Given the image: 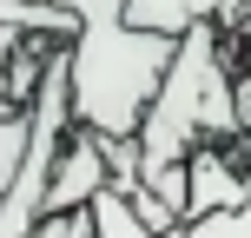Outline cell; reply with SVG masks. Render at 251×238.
<instances>
[{"label":"cell","mask_w":251,"mask_h":238,"mask_svg":"<svg viewBox=\"0 0 251 238\" xmlns=\"http://www.w3.org/2000/svg\"><path fill=\"white\" fill-rule=\"evenodd\" d=\"M245 119L231 100V40L218 20L192 26L172 47V66L159 79V100L146 106L139 126V172H165V165H185L199 146H238Z\"/></svg>","instance_id":"1"},{"label":"cell","mask_w":251,"mask_h":238,"mask_svg":"<svg viewBox=\"0 0 251 238\" xmlns=\"http://www.w3.org/2000/svg\"><path fill=\"white\" fill-rule=\"evenodd\" d=\"M178 40H159L132 26L126 13H100L79 20L66 40V93H73V126L100 139H132L146 126V106L159 100V79L172 66Z\"/></svg>","instance_id":"2"},{"label":"cell","mask_w":251,"mask_h":238,"mask_svg":"<svg viewBox=\"0 0 251 238\" xmlns=\"http://www.w3.org/2000/svg\"><path fill=\"white\" fill-rule=\"evenodd\" d=\"M245 159H251V139H238V146H199L192 152L185 159V218L245 205Z\"/></svg>","instance_id":"3"},{"label":"cell","mask_w":251,"mask_h":238,"mask_svg":"<svg viewBox=\"0 0 251 238\" xmlns=\"http://www.w3.org/2000/svg\"><path fill=\"white\" fill-rule=\"evenodd\" d=\"M113 185V165H106V139L73 126L60 146V165H53V185H47V212H86L100 192Z\"/></svg>","instance_id":"4"},{"label":"cell","mask_w":251,"mask_h":238,"mask_svg":"<svg viewBox=\"0 0 251 238\" xmlns=\"http://www.w3.org/2000/svg\"><path fill=\"white\" fill-rule=\"evenodd\" d=\"M225 7L231 0H126V20L146 26V33H159V40H185L192 26L218 20Z\"/></svg>","instance_id":"5"},{"label":"cell","mask_w":251,"mask_h":238,"mask_svg":"<svg viewBox=\"0 0 251 238\" xmlns=\"http://www.w3.org/2000/svg\"><path fill=\"white\" fill-rule=\"evenodd\" d=\"M86 218H93V238H159L146 218H139L132 192H119V185H106L100 199L86 205Z\"/></svg>","instance_id":"6"},{"label":"cell","mask_w":251,"mask_h":238,"mask_svg":"<svg viewBox=\"0 0 251 238\" xmlns=\"http://www.w3.org/2000/svg\"><path fill=\"white\" fill-rule=\"evenodd\" d=\"M165 238H251V205H231V212H205V218H185L178 232Z\"/></svg>","instance_id":"7"},{"label":"cell","mask_w":251,"mask_h":238,"mask_svg":"<svg viewBox=\"0 0 251 238\" xmlns=\"http://www.w3.org/2000/svg\"><path fill=\"white\" fill-rule=\"evenodd\" d=\"M26 139H33V113H0V192L13 185V172H20Z\"/></svg>","instance_id":"8"},{"label":"cell","mask_w":251,"mask_h":238,"mask_svg":"<svg viewBox=\"0 0 251 238\" xmlns=\"http://www.w3.org/2000/svg\"><path fill=\"white\" fill-rule=\"evenodd\" d=\"M73 238H93V218H86V212L73 218Z\"/></svg>","instance_id":"9"}]
</instances>
